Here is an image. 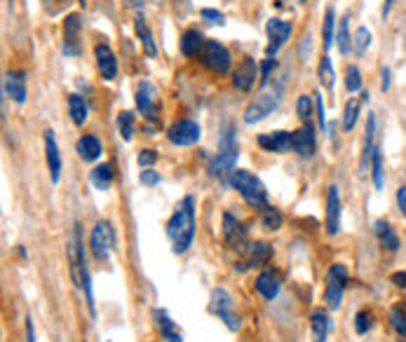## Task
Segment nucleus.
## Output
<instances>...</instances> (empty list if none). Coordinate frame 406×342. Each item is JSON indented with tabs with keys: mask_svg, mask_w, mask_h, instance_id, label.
<instances>
[{
	"mask_svg": "<svg viewBox=\"0 0 406 342\" xmlns=\"http://www.w3.org/2000/svg\"><path fill=\"white\" fill-rule=\"evenodd\" d=\"M69 113H71L73 124H78V127L85 124V120H87V104H85V99L80 97V94H71V97H69Z\"/></svg>",
	"mask_w": 406,
	"mask_h": 342,
	"instance_id": "nucleus-31",
	"label": "nucleus"
},
{
	"mask_svg": "<svg viewBox=\"0 0 406 342\" xmlns=\"http://www.w3.org/2000/svg\"><path fill=\"white\" fill-rule=\"evenodd\" d=\"M266 31H268V38H270V45H268L266 52H268L270 59H275V55L284 47V43L289 40V36H292V24L282 22V19H270Z\"/></svg>",
	"mask_w": 406,
	"mask_h": 342,
	"instance_id": "nucleus-13",
	"label": "nucleus"
},
{
	"mask_svg": "<svg viewBox=\"0 0 406 342\" xmlns=\"http://www.w3.org/2000/svg\"><path fill=\"white\" fill-rule=\"evenodd\" d=\"M360 108H362V101L360 99H350L348 104H345V111H343V129L350 131L357 122V117H360Z\"/></svg>",
	"mask_w": 406,
	"mask_h": 342,
	"instance_id": "nucleus-34",
	"label": "nucleus"
},
{
	"mask_svg": "<svg viewBox=\"0 0 406 342\" xmlns=\"http://www.w3.org/2000/svg\"><path fill=\"white\" fill-rule=\"evenodd\" d=\"M371 169H374V185L381 190L383 187V155L378 148L374 152V157H371Z\"/></svg>",
	"mask_w": 406,
	"mask_h": 342,
	"instance_id": "nucleus-41",
	"label": "nucleus"
},
{
	"mask_svg": "<svg viewBox=\"0 0 406 342\" xmlns=\"http://www.w3.org/2000/svg\"><path fill=\"white\" fill-rule=\"evenodd\" d=\"M397 204H399V211H402V216L406 218V185H402L397 190Z\"/></svg>",
	"mask_w": 406,
	"mask_h": 342,
	"instance_id": "nucleus-50",
	"label": "nucleus"
},
{
	"mask_svg": "<svg viewBox=\"0 0 406 342\" xmlns=\"http://www.w3.org/2000/svg\"><path fill=\"white\" fill-rule=\"evenodd\" d=\"M259 145H261L263 150H268V152H287V150H292V134L282 131V129L261 134Z\"/></svg>",
	"mask_w": 406,
	"mask_h": 342,
	"instance_id": "nucleus-21",
	"label": "nucleus"
},
{
	"mask_svg": "<svg viewBox=\"0 0 406 342\" xmlns=\"http://www.w3.org/2000/svg\"><path fill=\"white\" fill-rule=\"evenodd\" d=\"M374 232H376L378 241H381V244H383L388 251H397V249H399V237H397V232L392 230L390 223H385V220H376V223H374Z\"/></svg>",
	"mask_w": 406,
	"mask_h": 342,
	"instance_id": "nucleus-26",
	"label": "nucleus"
},
{
	"mask_svg": "<svg viewBox=\"0 0 406 342\" xmlns=\"http://www.w3.org/2000/svg\"><path fill=\"white\" fill-rule=\"evenodd\" d=\"M235 159H238V131H235L233 124H226V129L221 134V143L219 152H216L212 166V176H223V173H233L235 171Z\"/></svg>",
	"mask_w": 406,
	"mask_h": 342,
	"instance_id": "nucleus-4",
	"label": "nucleus"
},
{
	"mask_svg": "<svg viewBox=\"0 0 406 342\" xmlns=\"http://www.w3.org/2000/svg\"><path fill=\"white\" fill-rule=\"evenodd\" d=\"M310 328H313V340L315 342H327L331 331V319L324 310H315L310 314Z\"/></svg>",
	"mask_w": 406,
	"mask_h": 342,
	"instance_id": "nucleus-25",
	"label": "nucleus"
},
{
	"mask_svg": "<svg viewBox=\"0 0 406 342\" xmlns=\"http://www.w3.org/2000/svg\"><path fill=\"white\" fill-rule=\"evenodd\" d=\"M78 155L85 159V162H94L101 155V143L97 136H83L78 141Z\"/></svg>",
	"mask_w": 406,
	"mask_h": 342,
	"instance_id": "nucleus-30",
	"label": "nucleus"
},
{
	"mask_svg": "<svg viewBox=\"0 0 406 342\" xmlns=\"http://www.w3.org/2000/svg\"><path fill=\"white\" fill-rule=\"evenodd\" d=\"M374 136H376V117L369 115L367 120V141H364V152H362V171H367V166L371 164V157L376 152V145H374Z\"/></svg>",
	"mask_w": 406,
	"mask_h": 342,
	"instance_id": "nucleus-27",
	"label": "nucleus"
},
{
	"mask_svg": "<svg viewBox=\"0 0 406 342\" xmlns=\"http://www.w3.org/2000/svg\"><path fill=\"white\" fill-rule=\"evenodd\" d=\"M381 90L388 92L390 90V69H383V83H381Z\"/></svg>",
	"mask_w": 406,
	"mask_h": 342,
	"instance_id": "nucleus-53",
	"label": "nucleus"
},
{
	"mask_svg": "<svg viewBox=\"0 0 406 342\" xmlns=\"http://www.w3.org/2000/svg\"><path fill=\"white\" fill-rule=\"evenodd\" d=\"M392 3H395V0H385V8H383V17H388V15H390V8H392Z\"/></svg>",
	"mask_w": 406,
	"mask_h": 342,
	"instance_id": "nucleus-54",
	"label": "nucleus"
},
{
	"mask_svg": "<svg viewBox=\"0 0 406 342\" xmlns=\"http://www.w3.org/2000/svg\"><path fill=\"white\" fill-rule=\"evenodd\" d=\"M360 87H362L360 69H357V66H348V69H345V90L355 94L360 92Z\"/></svg>",
	"mask_w": 406,
	"mask_h": 342,
	"instance_id": "nucleus-39",
	"label": "nucleus"
},
{
	"mask_svg": "<svg viewBox=\"0 0 406 342\" xmlns=\"http://www.w3.org/2000/svg\"><path fill=\"white\" fill-rule=\"evenodd\" d=\"M320 80H322L324 87H329V90L334 87V66H331L329 57H324L320 62Z\"/></svg>",
	"mask_w": 406,
	"mask_h": 342,
	"instance_id": "nucleus-42",
	"label": "nucleus"
},
{
	"mask_svg": "<svg viewBox=\"0 0 406 342\" xmlns=\"http://www.w3.org/2000/svg\"><path fill=\"white\" fill-rule=\"evenodd\" d=\"M280 288H282V281L273 270H263L259 277H256V291L266 300H275L280 296Z\"/></svg>",
	"mask_w": 406,
	"mask_h": 342,
	"instance_id": "nucleus-22",
	"label": "nucleus"
},
{
	"mask_svg": "<svg viewBox=\"0 0 406 342\" xmlns=\"http://www.w3.org/2000/svg\"><path fill=\"white\" fill-rule=\"evenodd\" d=\"M324 225H327L329 237H336L338 230H341V194H338L336 185H331L327 194V218H324Z\"/></svg>",
	"mask_w": 406,
	"mask_h": 342,
	"instance_id": "nucleus-15",
	"label": "nucleus"
},
{
	"mask_svg": "<svg viewBox=\"0 0 406 342\" xmlns=\"http://www.w3.org/2000/svg\"><path fill=\"white\" fill-rule=\"evenodd\" d=\"M94 57H97V66H99L101 78L115 80V76H118V59H115L111 47H108L106 43H99L97 47H94Z\"/></svg>",
	"mask_w": 406,
	"mask_h": 342,
	"instance_id": "nucleus-18",
	"label": "nucleus"
},
{
	"mask_svg": "<svg viewBox=\"0 0 406 342\" xmlns=\"http://www.w3.org/2000/svg\"><path fill=\"white\" fill-rule=\"evenodd\" d=\"M275 66H277V62H275V59H270V57L266 59V62H263V66H261V87H263V85H268L270 71H273Z\"/></svg>",
	"mask_w": 406,
	"mask_h": 342,
	"instance_id": "nucleus-47",
	"label": "nucleus"
},
{
	"mask_svg": "<svg viewBox=\"0 0 406 342\" xmlns=\"http://www.w3.org/2000/svg\"><path fill=\"white\" fill-rule=\"evenodd\" d=\"M371 45V33H369V29H357V36H355V52L357 55H364V52H367V47Z\"/></svg>",
	"mask_w": 406,
	"mask_h": 342,
	"instance_id": "nucleus-43",
	"label": "nucleus"
},
{
	"mask_svg": "<svg viewBox=\"0 0 406 342\" xmlns=\"http://www.w3.org/2000/svg\"><path fill=\"white\" fill-rule=\"evenodd\" d=\"M137 108L141 111V115L146 120L155 122L160 115V99H158V90H155L153 83L144 80L139 87H137Z\"/></svg>",
	"mask_w": 406,
	"mask_h": 342,
	"instance_id": "nucleus-10",
	"label": "nucleus"
},
{
	"mask_svg": "<svg viewBox=\"0 0 406 342\" xmlns=\"http://www.w3.org/2000/svg\"><path fill=\"white\" fill-rule=\"evenodd\" d=\"M292 150L301 157L315 155V129L313 124H306L292 134Z\"/></svg>",
	"mask_w": 406,
	"mask_h": 342,
	"instance_id": "nucleus-17",
	"label": "nucleus"
},
{
	"mask_svg": "<svg viewBox=\"0 0 406 342\" xmlns=\"http://www.w3.org/2000/svg\"><path fill=\"white\" fill-rule=\"evenodd\" d=\"M256 78H261L259 76V64H256L252 57H245L242 59V64L235 69L233 85H235V90H240V92H252Z\"/></svg>",
	"mask_w": 406,
	"mask_h": 342,
	"instance_id": "nucleus-14",
	"label": "nucleus"
},
{
	"mask_svg": "<svg viewBox=\"0 0 406 342\" xmlns=\"http://www.w3.org/2000/svg\"><path fill=\"white\" fill-rule=\"evenodd\" d=\"M134 29H137V36L141 38V43H144V50L148 57H155L158 55V47H155V40H153V33L151 29L146 26L144 17H137V22H134Z\"/></svg>",
	"mask_w": 406,
	"mask_h": 342,
	"instance_id": "nucleus-32",
	"label": "nucleus"
},
{
	"mask_svg": "<svg viewBox=\"0 0 406 342\" xmlns=\"http://www.w3.org/2000/svg\"><path fill=\"white\" fill-rule=\"evenodd\" d=\"M390 324L404 338V335H406V314H404L402 307H392V310H390Z\"/></svg>",
	"mask_w": 406,
	"mask_h": 342,
	"instance_id": "nucleus-40",
	"label": "nucleus"
},
{
	"mask_svg": "<svg viewBox=\"0 0 406 342\" xmlns=\"http://www.w3.org/2000/svg\"><path fill=\"white\" fill-rule=\"evenodd\" d=\"M200 136H202L200 127H198V122H193V120H179V122H174L167 129V138L172 141L174 145H181V148L198 143Z\"/></svg>",
	"mask_w": 406,
	"mask_h": 342,
	"instance_id": "nucleus-11",
	"label": "nucleus"
},
{
	"mask_svg": "<svg viewBox=\"0 0 406 342\" xmlns=\"http://www.w3.org/2000/svg\"><path fill=\"white\" fill-rule=\"evenodd\" d=\"M374 312L371 310H362V312H357V317H355V331L360 333V335H367L371 328H374Z\"/></svg>",
	"mask_w": 406,
	"mask_h": 342,
	"instance_id": "nucleus-37",
	"label": "nucleus"
},
{
	"mask_svg": "<svg viewBox=\"0 0 406 342\" xmlns=\"http://www.w3.org/2000/svg\"><path fill=\"white\" fill-rule=\"evenodd\" d=\"M350 279V272L348 267L336 263L331 265V270L327 274V291H324V300H327L329 310H341V303H343V293H345V284Z\"/></svg>",
	"mask_w": 406,
	"mask_h": 342,
	"instance_id": "nucleus-6",
	"label": "nucleus"
},
{
	"mask_svg": "<svg viewBox=\"0 0 406 342\" xmlns=\"http://www.w3.org/2000/svg\"><path fill=\"white\" fill-rule=\"evenodd\" d=\"M223 237H226V241L233 249H242V246L247 244V232H245V227H242V223L238 218L233 216L230 211L223 213Z\"/></svg>",
	"mask_w": 406,
	"mask_h": 342,
	"instance_id": "nucleus-19",
	"label": "nucleus"
},
{
	"mask_svg": "<svg viewBox=\"0 0 406 342\" xmlns=\"http://www.w3.org/2000/svg\"><path fill=\"white\" fill-rule=\"evenodd\" d=\"M167 237L172 241L174 253H186L195 239V199L188 194L184 202L177 206L167 223Z\"/></svg>",
	"mask_w": 406,
	"mask_h": 342,
	"instance_id": "nucleus-1",
	"label": "nucleus"
},
{
	"mask_svg": "<svg viewBox=\"0 0 406 342\" xmlns=\"http://www.w3.org/2000/svg\"><path fill=\"white\" fill-rule=\"evenodd\" d=\"M153 317L158 321V328H160V335L165 338L167 342H184L181 338V333L177 331V326H174V321L169 319L167 310H160V307H155L153 310Z\"/></svg>",
	"mask_w": 406,
	"mask_h": 342,
	"instance_id": "nucleus-24",
	"label": "nucleus"
},
{
	"mask_svg": "<svg viewBox=\"0 0 406 342\" xmlns=\"http://www.w3.org/2000/svg\"><path fill=\"white\" fill-rule=\"evenodd\" d=\"M45 157H47V169H50L52 183H59V178H62V155H59V145L52 129L45 131Z\"/></svg>",
	"mask_w": 406,
	"mask_h": 342,
	"instance_id": "nucleus-16",
	"label": "nucleus"
},
{
	"mask_svg": "<svg viewBox=\"0 0 406 342\" xmlns=\"http://www.w3.org/2000/svg\"><path fill=\"white\" fill-rule=\"evenodd\" d=\"M26 342H36V328H33L31 317H26Z\"/></svg>",
	"mask_w": 406,
	"mask_h": 342,
	"instance_id": "nucleus-51",
	"label": "nucleus"
},
{
	"mask_svg": "<svg viewBox=\"0 0 406 342\" xmlns=\"http://www.w3.org/2000/svg\"><path fill=\"white\" fill-rule=\"evenodd\" d=\"M200 57H202V64H205L209 71L219 73V76H226L230 71V52L221 43H216V40H205Z\"/></svg>",
	"mask_w": 406,
	"mask_h": 342,
	"instance_id": "nucleus-8",
	"label": "nucleus"
},
{
	"mask_svg": "<svg viewBox=\"0 0 406 342\" xmlns=\"http://www.w3.org/2000/svg\"><path fill=\"white\" fill-rule=\"evenodd\" d=\"M336 43H338L341 55L348 57V52H350V17L348 15L341 19V26H338V33H336Z\"/></svg>",
	"mask_w": 406,
	"mask_h": 342,
	"instance_id": "nucleus-35",
	"label": "nucleus"
},
{
	"mask_svg": "<svg viewBox=\"0 0 406 342\" xmlns=\"http://www.w3.org/2000/svg\"><path fill=\"white\" fill-rule=\"evenodd\" d=\"M324 50H331V45L336 43V15L334 10H327V15H324Z\"/></svg>",
	"mask_w": 406,
	"mask_h": 342,
	"instance_id": "nucleus-36",
	"label": "nucleus"
},
{
	"mask_svg": "<svg viewBox=\"0 0 406 342\" xmlns=\"http://www.w3.org/2000/svg\"><path fill=\"white\" fill-rule=\"evenodd\" d=\"M200 17L205 19L207 24H219V26L226 24V17H223V12L212 10V8H205V10H202V12H200Z\"/></svg>",
	"mask_w": 406,
	"mask_h": 342,
	"instance_id": "nucleus-45",
	"label": "nucleus"
},
{
	"mask_svg": "<svg viewBox=\"0 0 406 342\" xmlns=\"http://www.w3.org/2000/svg\"><path fill=\"white\" fill-rule=\"evenodd\" d=\"M390 281H392L395 286H399V288H406V272H395V274L390 277Z\"/></svg>",
	"mask_w": 406,
	"mask_h": 342,
	"instance_id": "nucleus-52",
	"label": "nucleus"
},
{
	"mask_svg": "<svg viewBox=\"0 0 406 342\" xmlns=\"http://www.w3.org/2000/svg\"><path fill=\"white\" fill-rule=\"evenodd\" d=\"M284 223V218H282V213L275 209V206H266V209H261V225L266 227V230L270 232H277L282 227Z\"/></svg>",
	"mask_w": 406,
	"mask_h": 342,
	"instance_id": "nucleus-33",
	"label": "nucleus"
},
{
	"mask_svg": "<svg viewBox=\"0 0 406 342\" xmlns=\"http://www.w3.org/2000/svg\"><path fill=\"white\" fill-rule=\"evenodd\" d=\"M202 45H205V40H202L200 31H195V29L186 31L184 36H181V55H184V57H195L202 50Z\"/></svg>",
	"mask_w": 406,
	"mask_h": 342,
	"instance_id": "nucleus-28",
	"label": "nucleus"
},
{
	"mask_svg": "<svg viewBox=\"0 0 406 342\" xmlns=\"http://www.w3.org/2000/svg\"><path fill=\"white\" fill-rule=\"evenodd\" d=\"M10 3H12V0H10Z\"/></svg>",
	"mask_w": 406,
	"mask_h": 342,
	"instance_id": "nucleus-57",
	"label": "nucleus"
},
{
	"mask_svg": "<svg viewBox=\"0 0 406 342\" xmlns=\"http://www.w3.org/2000/svg\"><path fill=\"white\" fill-rule=\"evenodd\" d=\"M90 180H92V185L97 187V190H108V187L113 185V166L108 162L94 166L92 173H90Z\"/></svg>",
	"mask_w": 406,
	"mask_h": 342,
	"instance_id": "nucleus-29",
	"label": "nucleus"
},
{
	"mask_svg": "<svg viewBox=\"0 0 406 342\" xmlns=\"http://www.w3.org/2000/svg\"><path fill=\"white\" fill-rule=\"evenodd\" d=\"M90 246H92V253L97 260H108L111 253L115 249V230L108 220H99L97 225L92 227V234H90Z\"/></svg>",
	"mask_w": 406,
	"mask_h": 342,
	"instance_id": "nucleus-7",
	"label": "nucleus"
},
{
	"mask_svg": "<svg viewBox=\"0 0 406 342\" xmlns=\"http://www.w3.org/2000/svg\"><path fill=\"white\" fill-rule=\"evenodd\" d=\"M299 3H306V0H299Z\"/></svg>",
	"mask_w": 406,
	"mask_h": 342,
	"instance_id": "nucleus-56",
	"label": "nucleus"
},
{
	"mask_svg": "<svg viewBox=\"0 0 406 342\" xmlns=\"http://www.w3.org/2000/svg\"><path fill=\"white\" fill-rule=\"evenodd\" d=\"M80 31H83L80 15H69L64 19V55L66 57H78L80 52H83V45H80Z\"/></svg>",
	"mask_w": 406,
	"mask_h": 342,
	"instance_id": "nucleus-12",
	"label": "nucleus"
},
{
	"mask_svg": "<svg viewBox=\"0 0 406 342\" xmlns=\"http://www.w3.org/2000/svg\"><path fill=\"white\" fill-rule=\"evenodd\" d=\"M139 180L144 185H148V187H153V185H158L160 183V173L158 171H153V169H146V171H141L139 173Z\"/></svg>",
	"mask_w": 406,
	"mask_h": 342,
	"instance_id": "nucleus-46",
	"label": "nucleus"
},
{
	"mask_svg": "<svg viewBox=\"0 0 406 342\" xmlns=\"http://www.w3.org/2000/svg\"><path fill=\"white\" fill-rule=\"evenodd\" d=\"M242 258H245V267H259V265H266L270 256H273V249L266 244V241H254V244H245L240 249Z\"/></svg>",
	"mask_w": 406,
	"mask_h": 342,
	"instance_id": "nucleus-20",
	"label": "nucleus"
},
{
	"mask_svg": "<svg viewBox=\"0 0 406 342\" xmlns=\"http://www.w3.org/2000/svg\"><path fill=\"white\" fill-rule=\"evenodd\" d=\"M80 5H85V0H80Z\"/></svg>",
	"mask_w": 406,
	"mask_h": 342,
	"instance_id": "nucleus-55",
	"label": "nucleus"
},
{
	"mask_svg": "<svg viewBox=\"0 0 406 342\" xmlns=\"http://www.w3.org/2000/svg\"><path fill=\"white\" fill-rule=\"evenodd\" d=\"M296 113H299L301 120H310V115H313V99H310L308 94L299 97V101H296Z\"/></svg>",
	"mask_w": 406,
	"mask_h": 342,
	"instance_id": "nucleus-44",
	"label": "nucleus"
},
{
	"mask_svg": "<svg viewBox=\"0 0 406 342\" xmlns=\"http://www.w3.org/2000/svg\"><path fill=\"white\" fill-rule=\"evenodd\" d=\"M315 106H317V117H320V129H327V117H324V101L320 94H315Z\"/></svg>",
	"mask_w": 406,
	"mask_h": 342,
	"instance_id": "nucleus-49",
	"label": "nucleus"
},
{
	"mask_svg": "<svg viewBox=\"0 0 406 342\" xmlns=\"http://www.w3.org/2000/svg\"><path fill=\"white\" fill-rule=\"evenodd\" d=\"M280 106V92H263L254 99L252 104L247 106L245 111V122L247 124H256L261 120H266L268 115H273Z\"/></svg>",
	"mask_w": 406,
	"mask_h": 342,
	"instance_id": "nucleus-9",
	"label": "nucleus"
},
{
	"mask_svg": "<svg viewBox=\"0 0 406 342\" xmlns=\"http://www.w3.org/2000/svg\"><path fill=\"white\" fill-rule=\"evenodd\" d=\"M233 296L226 291V288H214L212 291V298H209V310H212V314H216L223 324L228 326V331H240V317L233 312Z\"/></svg>",
	"mask_w": 406,
	"mask_h": 342,
	"instance_id": "nucleus-5",
	"label": "nucleus"
},
{
	"mask_svg": "<svg viewBox=\"0 0 406 342\" xmlns=\"http://www.w3.org/2000/svg\"><path fill=\"white\" fill-rule=\"evenodd\" d=\"M69 267H71L73 284H76L80 291H85L90 314H92V317H97V307H94V296H92V279H90V270H87V258H85L83 232H80L78 223L73 225L71 237H69Z\"/></svg>",
	"mask_w": 406,
	"mask_h": 342,
	"instance_id": "nucleus-2",
	"label": "nucleus"
},
{
	"mask_svg": "<svg viewBox=\"0 0 406 342\" xmlns=\"http://www.w3.org/2000/svg\"><path fill=\"white\" fill-rule=\"evenodd\" d=\"M118 127H120V134H123V138L132 141V136H134V113H130V111L120 113Z\"/></svg>",
	"mask_w": 406,
	"mask_h": 342,
	"instance_id": "nucleus-38",
	"label": "nucleus"
},
{
	"mask_svg": "<svg viewBox=\"0 0 406 342\" xmlns=\"http://www.w3.org/2000/svg\"><path fill=\"white\" fill-rule=\"evenodd\" d=\"M230 185L240 192V197L245 199L249 206L254 209H266L268 206V197H266V185L261 183L259 176L249 173L245 169H235L230 173Z\"/></svg>",
	"mask_w": 406,
	"mask_h": 342,
	"instance_id": "nucleus-3",
	"label": "nucleus"
},
{
	"mask_svg": "<svg viewBox=\"0 0 406 342\" xmlns=\"http://www.w3.org/2000/svg\"><path fill=\"white\" fill-rule=\"evenodd\" d=\"M5 94L19 106L26 101V76L24 73L10 71L8 76H5Z\"/></svg>",
	"mask_w": 406,
	"mask_h": 342,
	"instance_id": "nucleus-23",
	"label": "nucleus"
},
{
	"mask_svg": "<svg viewBox=\"0 0 406 342\" xmlns=\"http://www.w3.org/2000/svg\"><path fill=\"white\" fill-rule=\"evenodd\" d=\"M155 159H158V155H155L153 150H141L139 157H137V162H139V166H153Z\"/></svg>",
	"mask_w": 406,
	"mask_h": 342,
	"instance_id": "nucleus-48",
	"label": "nucleus"
}]
</instances>
